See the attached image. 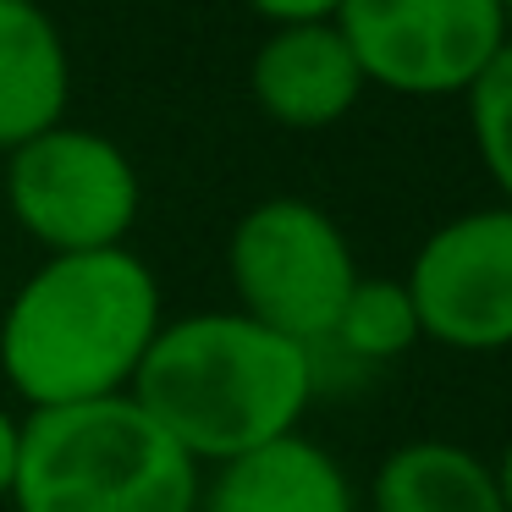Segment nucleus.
<instances>
[{
    "label": "nucleus",
    "mask_w": 512,
    "mask_h": 512,
    "mask_svg": "<svg viewBox=\"0 0 512 512\" xmlns=\"http://www.w3.org/2000/svg\"><path fill=\"white\" fill-rule=\"evenodd\" d=\"M160 325V287L133 248L50 254L6 303L0 375L28 413L127 397Z\"/></svg>",
    "instance_id": "1"
},
{
    "label": "nucleus",
    "mask_w": 512,
    "mask_h": 512,
    "mask_svg": "<svg viewBox=\"0 0 512 512\" xmlns=\"http://www.w3.org/2000/svg\"><path fill=\"white\" fill-rule=\"evenodd\" d=\"M127 397L193 463H232L298 435L314 397V353L237 309L188 314L160 325Z\"/></svg>",
    "instance_id": "2"
},
{
    "label": "nucleus",
    "mask_w": 512,
    "mask_h": 512,
    "mask_svg": "<svg viewBox=\"0 0 512 512\" xmlns=\"http://www.w3.org/2000/svg\"><path fill=\"white\" fill-rule=\"evenodd\" d=\"M17 512H193L199 463L133 397L39 408L23 419Z\"/></svg>",
    "instance_id": "3"
},
{
    "label": "nucleus",
    "mask_w": 512,
    "mask_h": 512,
    "mask_svg": "<svg viewBox=\"0 0 512 512\" xmlns=\"http://www.w3.org/2000/svg\"><path fill=\"white\" fill-rule=\"evenodd\" d=\"M237 314L309 347L331 342L336 314L358 281L342 226L309 199H265L237 221L226 243Z\"/></svg>",
    "instance_id": "4"
},
{
    "label": "nucleus",
    "mask_w": 512,
    "mask_h": 512,
    "mask_svg": "<svg viewBox=\"0 0 512 512\" xmlns=\"http://www.w3.org/2000/svg\"><path fill=\"white\" fill-rule=\"evenodd\" d=\"M6 204L50 254H100L127 248L144 182L116 138L61 122L6 155Z\"/></svg>",
    "instance_id": "5"
},
{
    "label": "nucleus",
    "mask_w": 512,
    "mask_h": 512,
    "mask_svg": "<svg viewBox=\"0 0 512 512\" xmlns=\"http://www.w3.org/2000/svg\"><path fill=\"white\" fill-rule=\"evenodd\" d=\"M331 23L364 83L413 100L468 94L512 45L501 0H342Z\"/></svg>",
    "instance_id": "6"
},
{
    "label": "nucleus",
    "mask_w": 512,
    "mask_h": 512,
    "mask_svg": "<svg viewBox=\"0 0 512 512\" xmlns=\"http://www.w3.org/2000/svg\"><path fill=\"white\" fill-rule=\"evenodd\" d=\"M402 287L419 314V336L457 353L512 347V204L435 226Z\"/></svg>",
    "instance_id": "7"
},
{
    "label": "nucleus",
    "mask_w": 512,
    "mask_h": 512,
    "mask_svg": "<svg viewBox=\"0 0 512 512\" xmlns=\"http://www.w3.org/2000/svg\"><path fill=\"white\" fill-rule=\"evenodd\" d=\"M248 89H254V105L276 127L320 133V127H336L364 100L369 83L336 23H287V28H270L265 45L254 50Z\"/></svg>",
    "instance_id": "8"
},
{
    "label": "nucleus",
    "mask_w": 512,
    "mask_h": 512,
    "mask_svg": "<svg viewBox=\"0 0 512 512\" xmlns=\"http://www.w3.org/2000/svg\"><path fill=\"white\" fill-rule=\"evenodd\" d=\"M72 100V61L56 17L39 0H0V149L61 127Z\"/></svg>",
    "instance_id": "9"
},
{
    "label": "nucleus",
    "mask_w": 512,
    "mask_h": 512,
    "mask_svg": "<svg viewBox=\"0 0 512 512\" xmlns=\"http://www.w3.org/2000/svg\"><path fill=\"white\" fill-rule=\"evenodd\" d=\"M204 512H353V485L320 441L281 435L221 463Z\"/></svg>",
    "instance_id": "10"
},
{
    "label": "nucleus",
    "mask_w": 512,
    "mask_h": 512,
    "mask_svg": "<svg viewBox=\"0 0 512 512\" xmlns=\"http://www.w3.org/2000/svg\"><path fill=\"white\" fill-rule=\"evenodd\" d=\"M375 512H507L496 468L457 441H408L380 463Z\"/></svg>",
    "instance_id": "11"
},
{
    "label": "nucleus",
    "mask_w": 512,
    "mask_h": 512,
    "mask_svg": "<svg viewBox=\"0 0 512 512\" xmlns=\"http://www.w3.org/2000/svg\"><path fill=\"white\" fill-rule=\"evenodd\" d=\"M331 342H342L353 358H397L419 342V314L397 276H358L336 314Z\"/></svg>",
    "instance_id": "12"
},
{
    "label": "nucleus",
    "mask_w": 512,
    "mask_h": 512,
    "mask_svg": "<svg viewBox=\"0 0 512 512\" xmlns=\"http://www.w3.org/2000/svg\"><path fill=\"white\" fill-rule=\"evenodd\" d=\"M468 127H474L479 166L490 171L512 204V45L485 67V78L468 89Z\"/></svg>",
    "instance_id": "13"
},
{
    "label": "nucleus",
    "mask_w": 512,
    "mask_h": 512,
    "mask_svg": "<svg viewBox=\"0 0 512 512\" xmlns=\"http://www.w3.org/2000/svg\"><path fill=\"white\" fill-rule=\"evenodd\" d=\"M259 17H270V28H287V23H331L342 0H248Z\"/></svg>",
    "instance_id": "14"
},
{
    "label": "nucleus",
    "mask_w": 512,
    "mask_h": 512,
    "mask_svg": "<svg viewBox=\"0 0 512 512\" xmlns=\"http://www.w3.org/2000/svg\"><path fill=\"white\" fill-rule=\"evenodd\" d=\"M17 452H23V419L0 408V501L12 496V479H17Z\"/></svg>",
    "instance_id": "15"
},
{
    "label": "nucleus",
    "mask_w": 512,
    "mask_h": 512,
    "mask_svg": "<svg viewBox=\"0 0 512 512\" xmlns=\"http://www.w3.org/2000/svg\"><path fill=\"white\" fill-rule=\"evenodd\" d=\"M490 468H496V490H501V507L512 512V435H507V452H501V457H496V463H490Z\"/></svg>",
    "instance_id": "16"
},
{
    "label": "nucleus",
    "mask_w": 512,
    "mask_h": 512,
    "mask_svg": "<svg viewBox=\"0 0 512 512\" xmlns=\"http://www.w3.org/2000/svg\"><path fill=\"white\" fill-rule=\"evenodd\" d=\"M501 12H507V34H512V0H501Z\"/></svg>",
    "instance_id": "17"
}]
</instances>
